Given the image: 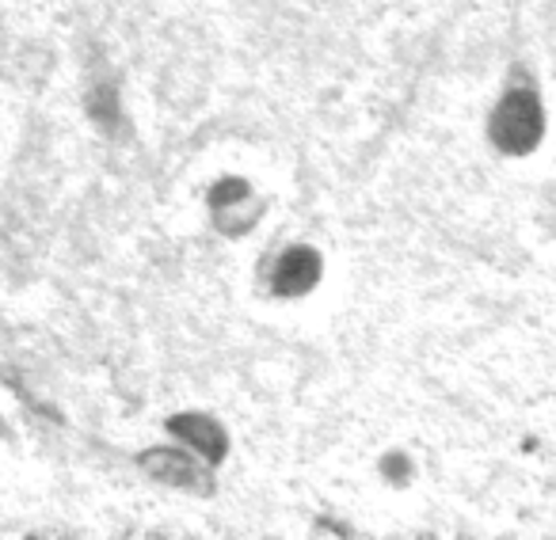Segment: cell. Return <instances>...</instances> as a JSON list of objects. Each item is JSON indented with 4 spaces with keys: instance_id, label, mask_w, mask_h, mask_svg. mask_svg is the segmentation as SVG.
I'll return each instance as SVG.
<instances>
[{
    "instance_id": "3957f363",
    "label": "cell",
    "mask_w": 556,
    "mask_h": 540,
    "mask_svg": "<svg viewBox=\"0 0 556 540\" xmlns=\"http://www.w3.org/2000/svg\"><path fill=\"white\" fill-rule=\"evenodd\" d=\"M206 202H210V217H214V224L222 232H229V236L248 232L263 214V202H260V194H255V187L240 176L217 179V183L210 187Z\"/></svg>"
},
{
    "instance_id": "8992f818",
    "label": "cell",
    "mask_w": 556,
    "mask_h": 540,
    "mask_svg": "<svg viewBox=\"0 0 556 540\" xmlns=\"http://www.w3.org/2000/svg\"><path fill=\"white\" fill-rule=\"evenodd\" d=\"M381 476H386V484L404 487L412 479V461L404 453H386L381 457Z\"/></svg>"
},
{
    "instance_id": "5b68a950",
    "label": "cell",
    "mask_w": 556,
    "mask_h": 540,
    "mask_svg": "<svg viewBox=\"0 0 556 540\" xmlns=\"http://www.w3.org/2000/svg\"><path fill=\"white\" fill-rule=\"evenodd\" d=\"M146 468L172 487H191V491H202V487L210 484V464L202 461L199 453H191L187 446L156 449L153 457H146Z\"/></svg>"
},
{
    "instance_id": "277c9868",
    "label": "cell",
    "mask_w": 556,
    "mask_h": 540,
    "mask_svg": "<svg viewBox=\"0 0 556 540\" xmlns=\"http://www.w3.org/2000/svg\"><path fill=\"white\" fill-rule=\"evenodd\" d=\"M168 430L179 446L199 453L206 464H222V457L229 453V434H225V426L217 423L214 415H206V411H184V415L172 419Z\"/></svg>"
},
{
    "instance_id": "6da1fadb",
    "label": "cell",
    "mask_w": 556,
    "mask_h": 540,
    "mask_svg": "<svg viewBox=\"0 0 556 540\" xmlns=\"http://www.w3.org/2000/svg\"><path fill=\"white\" fill-rule=\"evenodd\" d=\"M548 133V103L541 92V80L530 65L515 62L495 92L484 118V138L492 153L507 160H526L545 145Z\"/></svg>"
},
{
    "instance_id": "7a4b0ae2",
    "label": "cell",
    "mask_w": 556,
    "mask_h": 540,
    "mask_svg": "<svg viewBox=\"0 0 556 540\" xmlns=\"http://www.w3.org/2000/svg\"><path fill=\"white\" fill-rule=\"evenodd\" d=\"M325 279V259L313 244H290L267 262L263 270V286L278 301H302Z\"/></svg>"
}]
</instances>
